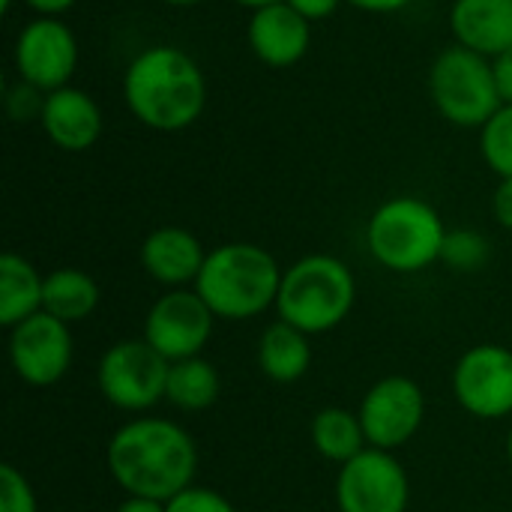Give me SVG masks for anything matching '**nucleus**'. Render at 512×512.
<instances>
[{"instance_id":"6e6552de","label":"nucleus","mask_w":512,"mask_h":512,"mask_svg":"<svg viewBox=\"0 0 512 512\" xmlns=\"http://www.w3.org/2000/svg\"><path fill=\"white\" fill-rule=\"evenodd\" d=\"M12 66L18 81L54 93L66 87L78 66V36L63 18L36 15L27 21L12 45Z\"/></svg>"},{"instance_id":"c9c22d12","label":"nucleus","mask_w":512,"mask_h":512,"mask_svg":"<svg viewBox=\"0 0 512 512\" xmlns=\"http://www.w3.org/2000/svg\"><path fill=\"white\" fill-rule=\"evenodd\" d=\"M12 3H15V0H0V12L9 15V12H12Z\"/></svg>"},{"instance_id":"393cba45","label":"nucleus","mask_w":512,"mask_h":512,"mask_svg":"<svg viewBox=\"0 0 512 512\" xmlns=\"http://www.w3.org/2000/svg\"><path fill=\"white\" fill-rule=\"evenodd\" d=\"M0 512H39L30 480L15 465H0Z\"/></svg>"},{"instance_id":"9b49d317","label":"nucleus","mask_w":512,"mask_h":512,"mask_svg":"<svg viewBox=\"0 0 512 512\" xmlns=\"http://www.w3.org/2000/svg\"><path fill=\"white\" fill-rule=\"evenodd\" d=\"M357 414L369 447L393 453L420 432L426 417V396L417 381L405 375H387L369 387Z\"/></svg>"},{"instance_id":"f3484780","label":"nucleus","mask_w":512,"mask_h":512,"mask_svg":"<svg viewBox=\"0 0 512 512\" xmlns=\"http://www.w3.org/2000/svg\"><path fill=\"white\" fill-rule=\"evenodd\" d=\"M450 30L456 45L495 60L512 48V0H453Z\"/></svg>"},{"instance_id":"0eeeda50","label":"nucleus","mask_w":512,"mask_h":512,"mask_svg":"<svg viewBox=\"0 0 512 512\" xmlns=\"http://www.w3.org/2000/svg\"><path fill=\"white\" fill-rule=\"evenodd\" d=\"M171 363L144 339L114 342L96 369L99 393L126 414H144L165 399Z\"/></svg>"},{"instance_id":"b1692460","label":"nucleus","mask_w":512,"mask_h":512,"mask_svg":"<svg viewBox=\"0 0 512 512\" xmlns=\"http://www.w3.org/2000/svg\"><path fill=\"white\" fill-rule=\"evenodd\" d=\"M489 240L480 234V231H471V228H456V231H447L444 237V249H441V261L450 267V270H459V273H474L480 267H486L489 261Z\"/></svg>"},{"instance_id":"c85d7f7f","label":"nucleus","mask_w":512,"mask_h":512,"mask_svg":"<svg viewBox=\"0 0 512 512\" xmlns=\"http://www.w3.org/2000/svg\"><path fill=\"white\" fill-rule=\"evenodd\" d=\"M492 213H495V222L501 228L512 231V177L498 183V189L492 195Z\"/></svg>"},{"instance_id":"a878e982","label":"nucleus","mask_w":512,"mask_h":512,"mask_svg":"<svg viewBox=\"0 0 512 512\" xmlns=\"http://www.w3.org/2000/svg\"><path fill=\"white\" fill-rule=\"evenodd\" d=\"M45 96L42 90L24 84V81H15L12 87H6V114L15 120V123H30V120H39L42 117V108H45Z\"/></svg>"},{"instance_id":"72a5a7b5","label":"nucleus","mask_w":512,"mask_h":512,"mask_svg":"<svg viewBox=\"0 0 512 512\" xmlns=\"http://www.w3.org/2000/svg\"><path fill=\"white\" fill-rule=\"evenodd\" d=\"M231 3H237V6H243V9H264V6H273V3H282V0H231Z\"/></svg>"},{"instance_id":"aec40b11","label":"nucleus","mask_w":512,"mask_h":512,"mask_svg":"<svg viewBox=\"0 0 512 512\" xmlns=\"http://www.w3.org/2000/svg\"><path fill=\"white\" fill-rule=\"evenodd\" d=\"M99 306V285L90 273L78 267H60L45 276L42 291V312L54 315L63 324L87 321Z\"/></svg>"},{"instance_id":"412c9836","label":"nucleus","mask_w":512,"mask_h":512,"mask_svg":"<svg viewBox=\"0 0 512 512\" xmlns=\"http://www.w3.org/2000/svg\"><path fill=\"white\" fill-rule=\"evenodd\" d=\"M312 447L318 450V456L339 468L360 456L369 447L360 414L348 408H321L312 417Z\"/></svg>"},{"instance_id":"7ed1b4c3","label":"nucleus","mask_w":512,"mask_h":512,"mask_svg":"<svg viewBox=\"0 0 512 512\" xmlns=\"http://www.w3.org/2000/svg\"><path fill=\"white\" fill-rule=\"evenodd\" d=\"M279 261L258 243H222L207 252L198 282L192 285L210 312L222 321H249L276 309L282 285Z\"/></svg>"},{"instance_id":"c756f323","label":"nucleus","mask_w":512,"mask_h":512,"mask_svg":"<svg viewBox=\"0 0 512 512\" xmlns=\"http://www.w3.org/2000/svg\"><path fill=\"white\" fill-rule=\"evenodd\" d=\"M492 69H495V81H498L501 102L512 105V48L492 60Z\"/></svg>"},{"instance_id":"4be33fe9","label":"nucleus","mask_w":512,"mask_h":512,"mask_svg":"<svg viewBox=\"0 0 512 512\" xmlns=\"http://www.w3.org/2000/svg\"><path fill=\"white\" fill-rule=\"evenodd\" d=\"M222 390L219 372L210 360L204 357H189V360H177L168 369V387H165V399L186 414H198L216 405Z\"/></svg>"},{"instance_id":"f03ea898","label":"nucleus","mask_w":512,"mask_h":512,"mask_svg":"<svg viewBox=\"0 0 512 512\" xmlns=\"http://www.w3.org/2000/svg\"><path fill=\"white\" fill-rule=\"evenodd\" d=\"M129 114L153 132L189 129L207 108V78L198 60L177 45H150L123 72Z\"/></svg>"},{"instance_id":"2f4dec72","label":"nucleus","mask_w":512,"mask_h":512,"mask_svg":"<svg viewBox=\"0 0 512 512\" xmlns=\"http://www.w3.org/2000/svg\"><path fill=\"white\" fill-rule=\"evenodd\" d=\"M27 9H33L36 15H45V18H63L78 0H21Z\"/></svg>"},{"instance_id":"dca6fc26","label":"nucleus","mask_w":512,"mask_h":512,"mask_svg":"<svg viewBox=\"0 0 512 512\" xmlns=\"http://www.w3.org/2000/svg\"><path fill=\"white\" fill-rule=\"evenodd\" d=\"M204 261H207V252H204L201 240L180 225H162V228L150 231L141 243L144 273L153 282L165 285L168 291L195 285Z\"/></svg>"},{"instance_id":"4468645a","label":"nucleus","mask_w":512,"mask_h":512,"mask_svg":"<svg viewBox=\"0 0 512 512\" xmlns=\"http://www.w3.org/2000/svg\"><path fill=\"white\" fill-rule=\"evenodd\" d=\"M246 42L264 66L288 69L297 66L312 48V21L282 0L249 15Z\"/></svg>"},{"instance_id":"f8f14e48","label":"nucleus","mask_w":512,"mask_h":512,"mask_svg":"<svg viewBox=\"0 0 512 512\" xmlns=\"http://www.w3.org/2000/svg\"><path fill=\"white\" fill-rule=\"evenodd\" d=\"M453 393L462 411L480 420L512 414V351L504 345H474L453 369Z\"/></svg>"},{"instance_id":"a211bd4d","label":"nucleus","mask_w":512,"mask_h":512,"mask_svg":"<svg viewBox=\"0 0 512 512\" xmlns=\"http://www.w3.org/2000/svg\"><path fill=\"white\" fill-rule=\"evenodd\" d=\"M258 366L276 384L300 381L312 366L309 333L291 327L288 321H273L258 339Z\"/></svg>"},{"instance_id":"39448f33","label":"nucleus","mask_w":512,"mask_h":512,"mask_svg":"<svg viewBox=\"0 0 512 512\" xmlns=\"http://www.w3.org/2000/svg\"><path fill=\"white\" fill-rule=\"evenodd\" d=\"M447 225L441 213L414 195L384 201L366 225L369 255L393 273H420L441 261Z\"/></svg>"},{"instance_id":"1a4fd4ad","label":"nucleus","mask_w":512,"mask_h":512,"mask_svg":"<svg viewBox=\"0 0 512 512\" xmlns=\"http://www.w3.org/2000/svg\"><path fill=\"white\" fill-rule=\"evenodd\" d=\"M411 483L402 462L387 453L366 447L360 456L345 462L336 477L339 512H408Z\"/></svg>"},{"instance_id":"f257e3e1","label":"nucleus","mask_w":512,"mask_h":512,"mask_svg":"<svg viewBox=\"0 0 512 512\" xmlns=\"http://www.w3.org/2000/svg\"><path fill=\"white\" fill-rule=\"evenodd\" d=\"M105 462L111 480L126 495L168 504L195 486L198 447L183 426L162 417H138L111 435Z\"/></svg>"},{"instance_id":"9d476101","label":"nucleus","mask_w":512,"mask_h":512,"mask_svg":"<svg viewBox=\"0 0 512 512\" xmlns=\"http://www.w3.org/2000/svg\"><path fill=\"white\" fill-rule=\"evenodd\" d=\"M213 324L216 315L195 288H171L150 306L144 342L153 345L168 363L201 357L213 336Z\"/></svg>"},{"instance_id":"f704fd0d","label":"nucleus","mask_w":512,"mask_h":512,"mask_svg":"<svg viewBox=\"0 0 512 512\" xmlns=\"http://www.w3.org/2000/svg\"><path fill=\"white\" fill-rule=\"evenodd\" d=\"M168 6H177V9H189V6H201L204 0H162Z\"/></svg>"},{"instance_id":"20e7f679","label":"nucleus","mask_w":512,"mask_h":512,"mask_svg":"<svg viewBox=\"0 0 512 512\" xmlns=\"http://www.w3.org/2000/svg\"><path fill=\"white\" fill-rule=\"evenodd\" d=\"M357 303V279L336 255H306L282 273L276 315L291 327L321 336L336 330Z\"/></svg>"},{"instance_id":"e433bc0d","label":"nucleus","mask_w":512,"mask_h":512,"mask_svg":"<svg viewBox=\"0 0 512 512\" xmlns=\"http://www.w3.org/2000/svg\"><path fill=\"white\" fill-rule=\"evenodd\" d=\"M507 456H510V465H512V429H510V438H507Z\"/></svg>"},{"instance_id":"bb28decb","label":"nucleus","mask_w":512,"mask_h":512,"mask_svg":"<svg viewBox=\"0 0 512 512\" xmlns=\"http://www.w3.org/2000/svg\"><path fill=\"white\" fill-rule=\"evenodd\" d=\"M165 510L168 512H237L234 510V504H231L225 495H219V492H213V489H204V486H189V489H183L180 495H174V498L165 504Z\"/></svg>"},{"instance_id":"5701e85b","label":"nucleus","mask_w":512,"mask_h":512,"mask_svg":"<svg viewBox=\"0 0 512 512\" xmlns=\"http://www.w3.org/2000/svg\"><path fill=\"white\" fill-rule=\"evenodd\" d=\"M480 153L501 180L512 177V105H501L480 129Z\"/></svg>"},{"instance_id":"2eb2a0df","label":"nucleus","mask_w":512,"mask_h":512,"mask_svg":"<svg viewBox=\"0 0 512 512\" xmlns=\"http://www.w3.org/2000/svg\"><path fill=\"white\" fill-rule=\"evenodd\" d=\"M39 126L54 147L66 153H84L102 138L105 120L99 102L87 90L66 84L45 96Z\"/></svg>"},{"instance_id":"cd10ccee","label":"nucleus","mask_w":512,"mask_h":512,"mask_svg":"<svg viewBox=\"0 0 512 512\" xmlns=\"http://www.w3.org/2000/svg\"><path fill=\"white\" fill-rule=\"evenodd\" d=\"M291 9H297L306 21H324V18H330L345 0H285Z\"/></svg>"},{"instance_id":"423d86ee","label":"nucleus","mask_w":512,"mask_h":512,"mask_svg":"<svg viewBox=\"0 0 512 512\" xmlns=\"http://www.w3.org/2000/svg\"><path fill=\"white\" fill-rule=\"evenodd\" d=\"M429 96L438 114L462 129H483L504 105L492 60L462 45H450L435 57L429 69Z\"/></svg>"},{"instance_id":"ddd939ff","label":"nucleus","mask_w":512,"mask_h":512,"mask_svg":"<svg viewBox=\"0 0 512 512\" xmlns=\"http://www.w3.org/2000/svg\"><path fill=\"white\" fill-rule=\"evenodd\" d=\"M75 357L69 324L48 312H36L9 330V360L15 375L30 387H51L63 381Z\"/></svg>"},{"instance_id":"473e14b6","label":"nucleus","mask_w":512,"mask_h":512,"mask_svg":"<svg viewBox=\"0 0 512 512\" xmlns=\"http://www.w3.org/2000/svg\"><path fill=\"white\" fill-rule=\"evenodd\" d=\"M114 512H168L162 501H150V498H132L126 495V501Z\"/></svg>"},{"instance_id":"7c9ffc66","label":"nucleus","mask_w":512,"mask_h":512,"mask_svg":"<svg viewBox=\"0 0 512 512\" xmlns=\"http://www.w3.org/2000/svg\"><path fill=\"white\" fill-rule=\"evenodd\" d=\"M348 6L360 9V12H372V15H393L408 9L414 0H345Z\"/></svg>"},{"instance_id":"6ab92c4d","label":"nucleus","mask_w":512,"mask_h":512,"mask_svg":"<svg viewBox=\"0 0 512 512\" xmlns=\"http://www.w3.org/2000/svg\"><path fill=\"white\" fill-rule=\"evenodd\" d=\"M42 291L45 276L24 255L6 252L0 258V324L6 330L42 312Z\"/></svg>"}]
</instances>
